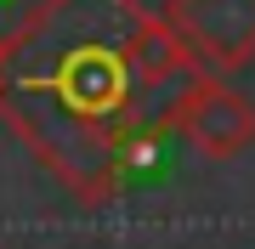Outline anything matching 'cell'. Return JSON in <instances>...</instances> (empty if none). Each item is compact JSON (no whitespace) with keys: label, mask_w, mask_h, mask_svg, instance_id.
<instances>
[{"label":"cell","mask_w":255,"mask_h":249,"mask_svg":"<svg viewBox=\"0 0 255 249\" xmlns=\"http://www.w3.org/2000/svg\"><path fill=\"white\" fill-rule=\"evenodd\" d=\"M193 74L142 0H34L0 34V119L80 204H108L147 96Z\"/></svg>","instance_id":"cell-1"},{"label":"cell","mask_w":255,"mask_h":249,"mask_svg":"<svg viewBox=\"0 0 255 249\" xmlns=\"http://www.w3.org/2000/svg\"><path fill=\"white\" fill-rule=\"evenodd\" d=\"M164 125L204 159H238L244 148H255V102L204 68L193 80H182L176 102L164 108Z\"/></svg>","instance_id":"cell-2"},{"label":"cell","mask_w":255,"mask_h":249,"mask_svg":"<svg viewBox=\"0 0 255 249\" xmlns=\"http://www.w3.org/2000/svg\"><path fill=\"white\" fill-rule=\"evenodd\" d=\"M159 17L204 74H238L255 63V0H170Z\"/></svg>","instance_id":"cell-3"}]
</instances>
